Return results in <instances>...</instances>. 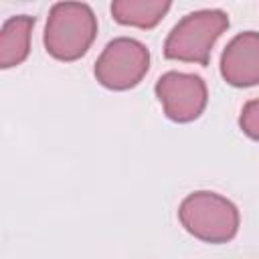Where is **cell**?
<instances>
[{
  "label": "cell",
  "instance_id": "1",
  "mask_svg": "<svg viewBox=\"0 0 259 259\" xmlns=\"http://www.w3.org/2000/svg\"><path fill=\"white\" fill-rule=\"evenodd\" d=\"M97 36V16L85 2H57L51 6L42 45L45 51L63 63L79 61L87 55Z\"/></svg>",
  "mask_w": 259,
  "mask_h": 259
},
{
  "label": "cell",
  "instance_id": "2",
  "mask_svg": "<svg viewBox=\"0 0 259 259\" xmlns=\"http://www.w3.org/2000/svg\"><path fill=\"white\" fill-rule=\"evenodd\" d=\"M178 221L188 235L210 245L233 241L241 227L237 204L214 190L186 194L178 206Z\"/></svg>",
  "mask_w": 259,
  "mask_h": 259
},
{
  "label": "cell",
  "instance_id": "3",
  "mask_svg": "<svg viewBox=\"0 0 259 259\" xmlns=\"http://www.w3.org/2000/svg\"><path fill=\"white\" fill-rule=\"evenodd\" d=\"M229 28V14L221 8H202L184 14L164 40V57L168 61L194 63L206 67L212 47Z\"/></svg>",
  "mask_w": 259,
  "mask_h": 259
},
{
  "label": "cell",
  "instance_id": "4",
  "mask_svg": "<svg viewBox=\"0 0 259 259\" xmlns=\"http://www.w3.org/2000/svg\"><path fill=\"white\" fill-rule=\"evenodd\" d=\"M150 69L148 47L132 36L109 40L99 53L93 75L99 85L109 91H127L142 83Z\"/></svg>",
  "mask_w": 259,
  "mask_h": 259
},
{
  "label": "cell",
  "instance_id": "5",
  "mask_svg": "<svg viewBox=\"0 0 259 259\" xmlns=\"http://www.w3.org/2000/svg\"><path fill=\"white\" fill-rule=\"evenodd\" d=\"M154 93L164 109V115L176 123L198 119L208 103V89L200 75L184 71H166L158 77Z\"/></svg>",
  "mask_w": 259,
  "mask_h": 259
},
{
  "label": "cell",
  "instance_id": "6",
  "mask_svg": "<svg viewBox=\"0 0 259 259\" xmlns=\"http://www.w3.org/2000/svg\"><path fill=\"white\" fill-rule=\"evenodd\" d=\"M221 77L233 87L259 85V32L245 30L235 34L221 55Z\"/></svg>",
  "mask_w": 259,
  "mask_h": 259
},
{
  "label": "cell",
  "instance_id": "7",
  "mask_svg": "<svg viewBox=\"0 0 259 259\" xmlns=\"http://www.w3.org/2000/svg\"><path fill=\"white\" fill-rule=\"evenodd\" d=\"M34 28V16L16 14L4 20L0 28V67L12 69L22 65L30 53V36Z\"/></svg>",
  "mask_w": 259,
  "mask_h": 259
},
{
  "label": "cell",
  "instance_id": "8",
  "mask_svg": "<svg viewBox=\"0 0 259 259\" xmlns=\"http://www.w3.org/2000/svg\"><path fill=\"white\" fill-rule=\"evenodd\" d=\"M172 4L168 0H115L109 6L113 20L121 26L150 30L162 22Z\"/></svg>",
  "mask_w": 259,
  "mask_h": 259
},
{
  "label": "cell",
  "instance_id": "9",
  "mask_svg": "<svg viewBox=\"0 0 259 259\" xmlns=\"http://www.w3.org/2000/svg\"><path fill=\"white\" fill-rule=\"evenodd\" d=\"M239 127L249 140L259 142V97L249 99L243 105L241 115H239Z\"/></svg>",
  "mask_w": 259,
  "mask_h": 259
}]
</instances>
